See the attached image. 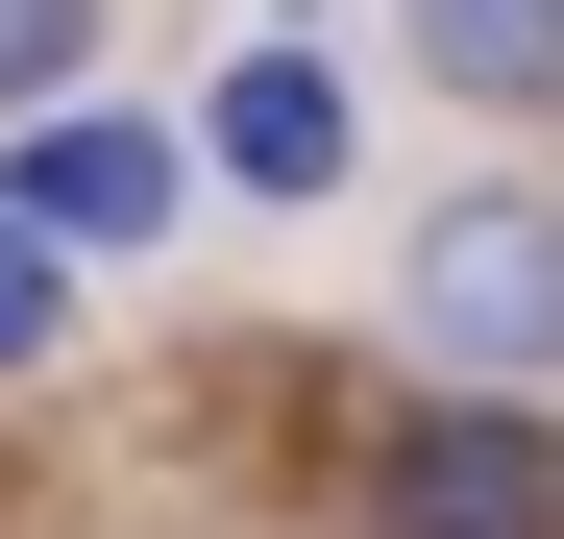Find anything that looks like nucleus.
Listing matches in <instances>:
<instances>
[{
    "label": "nucleus",
    "instance_id": "nucleus-3",
    "mask_svg": "<svg viewBox=\"0 0 564 539\" xmlns=\"http://www.w3.org/2000/svg\"><path fill=\"white\" fill-rule=\"evenodd\" d=\"M0 197H25V221H50L74 270H99V245H148L172 197H197V147H172V123H123V99H50V123H25V172H0Z\"/></svg>",
    "mask_w": 564,
    "mask_h": 539
},
{
    "label": "nucleus",
    "instance_id": "nucleus-6",
    "mask_svg": "<svg viewBox=\"0 0 564 539\" xmlns=\"http://www.w3.org/2000/svg\"><path fill=\"white\" fill-rule=\"evenodd\" d=\"M74 74H99V0H0V123H50Z\"/></svg>",
    "mask_w": 564,
    "mask_h": 539
},
{
    "label": "nucleus",
    "instance_id": "nucleus-1",
    "mask_svg": "<svg viewBox=\"0 0 564 539\" xmlns=\"http://www.w3.org/2000/svg\"><path fill=\"white\" fill-rule=\"evenodd\" d=\"M368 539H564V417L540 393H417L368 441Z\"/></svg>",
    "mask_w": 564,
    "mask_h": 539
},
{
    "label": "nucleus",
    "instance_id": "nucleus-7",
    "mask_svg": "<svg viewBox=\"0 0 564 539\" xmlns=\"http://www.w3.org/2000/svg\"><path fill=\"white\" fill-rule=\"evenodd\" d=\"M50 295H74V270H50V221L0 197V369H50Z\"/></svg>",
    "mask_w": 564,
    "mask_h": 539
},
{
    "label": "nucleus",
    "instance_id": "nucleus-4",
    "mask_svg": "<svg viewBox=\"0 0 564 539\" xmlns=\"http://www.w3.org/2000/svg\"><path fill=\"white\" fill-rule=\"evenodd\" d=\"M197 172H221V197H270V221L344 197V74H319V50H246L221 99H197Z\"/></svg>",
    "mask_w": 564,
    "mask_h": 539
},
{
    "label": "nucleus",
    "instance_id": "nucleus-5",
    "mask_svg": "<svg viewBox=\"0 0 564 539\" xmlns=\"http://www.w3.org/2000/svg\"><path fill=\"white\" fill-rule=\"evenodd\" d=\"M417 74L442 99H564V0H417Z\"/></svg>",
    "mask_w": 564,
    "mask_h": 539
},
{
    "label": "nucleus",
    "instance_id": "nucleus-2",
    "mask_svg": "<svg viewBox=\"0 0 564 539\" xmlns=\"http://www.w3.org/2000/svg\"><path fill=\"white\" fill-rule=\"evenodd\" d=\"M417 343L491 369V393H540L564 369V197H442L417 221Z\"/></svg>",
    "mask_w": 564,
    "mask_h": 539
}]
</instances>
